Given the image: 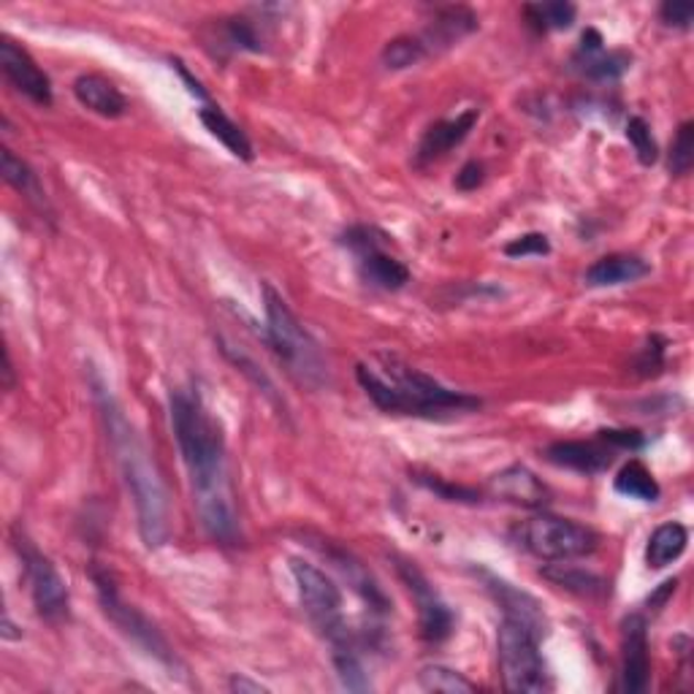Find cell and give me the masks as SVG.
I'll return each mask as SVG.
<instances>
[{
  "mask_svg": "<svg viewBox=\"0 0 694 694\" xmlns=\"http://www.w3.org/2000/svg\"><path fill=\"white\" fill-rule=\"evenodd\" d=\"M388 236L369 225H353L343 233V244L356 255L358 274L377 291H402L410 283V269L386 253Z\"/></svg>",
  "mask_w": 694,
  "mask_h": 694,
  "instance_id": "obj_9",
  "label": "cell"
},
{
  "mask_svg": "<svg viewBox=\"0 0 694 694\" xmlns=\"http://www.w3.org/2000/svg\"><path fill=\"white\" fill-rule=\"evenodd\" d=\"M546 459L550 464L565 466V470L583 472V475H597L613 464V448L602 442L600 437L591 442L583 440H561L546 448Z\"/></svg>",
  "mask_w": 694,
  "mask_h": 694,
  "instance_id": "obj_16",
  "label": "cell"
},
{
  "mask_svg": "<svg viewBox=\"0 0 694 694\" xmlns=\"http://www.w3.org/2000/svg\"><path fill=\"white\" fill-rule=\"evenodd\" d=\"M649 630H645L643 616L632 613L621 627V690L627 694H640L649 690Z\"/></svg>",
  "mask_w": 694,
  "mask_h": 694,
  "instance_id": "obj_13",
  "label": "cell"
},
{
  "mask_svg": "<svg viewBox=\"0 0 694 694\" xmlns=\"http://www.w3.org/2000/svg\"><path fill=\"white\" fill-rule=\"evenodd\" d=\"M90 578H93L95 591H98V602H101V610L106 613V619H109L112 624H115L117 630L130 640V643L139 645V649L153 656V660H158L160 665L177 667V656H174L169 640L160 635L158 627H155L139 608L128 606V602L119 597L112 572L104 570V567L93 565Z\"/></svg>",
  "mask_w": 694,
  "mask_h": 694,
  "instance_id": "obj_6",
  "label": "cell"
},
{
  "mask_svg": "<svg viewBox=\"0 0 694 694\" xmlns=\"http://www.w3.org/2000/svg\"><path fill=\"white\" fill-rule=\"evenodd\" d=\"M518 540L532 556L543 561L580 559V556L595 554L600 546V535L591 526L570 518L548 516V513L526 520L518 532Z\"/></svg>",
  "mask_w": 694,
  "mask_h": 694,
  "instance_id": "obj_7",
  "label": "cell"
},
{
  "mask_svg": "<svg viewBox=\"0 0 694 694\" xmlns=\"http://www.w3.org/2000/svg\"><path fill=\"white\" fill-rule=\"evenodd\" d=\"M3 386H6V391H11V386H14V367H11V356H9V350L3 353Z\"/></svg>",
  "mask_w": 694,
  "mask_h": 694,
  "instance_id": "obj_43",
  "label": "cell"
},
{
  "mask_svg": "<svg viewBox=\"0 0 694 694\" xmlns=\"http://www.w3.org/2000/svg\"><path fill=\"white\" fill-rule=\"evenodd\" d=\"M223 39L231 50L261 52L259 33H255L253 22L244 20V17H231V20L223 22Z\"/></svg>",
  "mask_w": 694,
  "mask_h": 694,
  "instance_id": "obj_33",
  "label": "cell"
},
{
  "mask_svg": "<svg viewBox=\"0 0 694 694\" xmlns=\"http://www.w3.org/2000/svg\"><path fill=\"white\" fill-rule=\"evenodd\" d=\"M93 393L95 402L104 416L106 434H109L112 451H115L117 466L123 472L125 488L136 507V520H139V535L147 548H160L171 535L169 520V494H166L160 472L155 466L153 453L145 445L134 423L125 418L123 407L112 397L109 388L104 386L98 375H93Z\"/></svg>",
  "mask_w": 694,
  "mask_h": 694,
  "instance_id": "obj_2",
  "label": "cell"
},
{
  "mask_svg": "<svg viewBox=\"0 0 694 694\" xmlns=\"http://www.w3.org/2000/svg\"><path fill=\"white\" fill-rule=\"evenodd\" d=\"M0 69H3V76L9 80V85L20 90V93L33 101V104L39 106L52 104L50 76L39 69V63L28 55V50H22L17 41L6 39V35L0 39Z\"/></svg>",
  "mask_w": 694,
  "mask_h": 694,
  "instance_id": "obj_12",
  "label": "cell"
},
{
  "mask_svg": "<svg viewBox=\"0 0 694 694\" xmlns=\"http://www.w3.org/2000/svg\"><path fill=\"white\" fill-rule=\"evenodd\" d=\"M627 139H630V145L643 166H654L660 160V147H656L649 123L643 117H630V123H627Z\"/></svg>",
  "mask_w": 694,
  "mask_h": 694,
  "instance_id": "obj_32",
  "label": "cell"
},
{
  "mask_svg": "<svg viewBox=\"0 0 694 694\" xmlns=\"http://www.w3.org/2000/svg\"><path fill=\"white\" fill-rule=\"evenodd\" d=\"M692 166H694V123L686 119V123H681L673 147H670L667 169L670 174H675V177H684V174L692 171Z\"/></svg>",
  "mask_w": 694,
  "mask_h": 694,
  "instance_id": "obj_31",
  "label": "cell"
},
{
  "mask_svg": "<svg viewBox=\"0 0 694 694\" xmlns=\"http://www.w3.org/2000/svg\"><path fill=\"white\" fill-rule=\"evenodd\" d=\"M580 57V71L583 76L595 82H616L630 71L632 57L627 52H597V55H578Z\"/></svg>",
  "mask_w": 694,
  "mask_h": 694,
  "instance_id": "obj_27",
  "label": "cell"
},
{
  "mask_svg": "<svg viewBox=\"0 0 694 694\" xmlns=\"http://www.w3.org/2000/svg\"><path fill=\"white\" fill-rule=\"evenodd\" d=\"M231 690L236 692H263L261 684H253V681H248L244 675H236V679L231 681Z\"/></svg>",
  "mask_w": 694,
  "mask_h": 694,
  "instance_id": "obj_42",
  "label": "cell"
},
{
  "mask_svg": "<svg viewBox=\"0 0 694 694\" xmlns=\"http://www.w3.org/2000/svg\"><path fill=\"white\" fill-rule=\"evenodd\" d=\"M416 481L421 483V486H427L429 492L440 494L442 500H448V502H466V505H475V502H481V494L477 492H472V488H466V486H456V483L442 481V477L427 475V477H416Z\"/></svg>",
  "mask_w": 694,
  "mask_h": 694,
  "instance_id": "obj_34",
  "label": "cell"
},
{
  "mask_svg": "<svg viewBox=\"0 0 694 694\" xmlns=\"http://www.w3.org/2000/svg\"><path fill=\"white\" fill-rule=\"evenodd\" d=\"M263 309H266V332H263V337H266L269 347L277 353L280 361L288 367V372L298 382L309 388H320L328 380V367L320 353V345L315 343L313 334L302 326V320L296 318L288 302L272 285H263Z\"/></svg>",
  "mask_w": 694,
  "mask_h": 694,
  "instance_id": "obj_4",
  "label": "cell"
},
{
  "mask_svg": "<svg viewBox=\"0 0 694 694\" xmlns=\"http://www.w3.org/2000/svg\"><path fill=\"white\" fill-rule=\"evenodd\" d=\"M397 572L418 606V621H421L423 640L442 643V640L451 638L456 619H453L451 608L442 602V597L437 595L434 586L429 583V578L412 561H399Z\"/></svg>",
  "mask_w": 694,
  "mask_h": 694,
  "instance_id": "obj_11",
  "label": "cell"
},
{
  "mask_svg": "<svg viewBox=\"0 0 694 694\" xmlns=\"http://www.w3.org/2000/svg\"><path fill=\"white\" fill-rule=\"evenodd\" d=\"M488 492H492L496 500L511 502V505L518 507H529V511L546 507L550 500L546 483L524 464H511L505 466V470L496 472L492 481H488Z\"/></svg>",
  "mask_w": 694,
  "mask_h": 694,
  "instance_id": "obj_15",
  "label": "cell"
},
{
  "mask_svg": "<svg viewBox=\"0 0 694 694\" xmlns=\"http://www.w3.org/2000/svg\"><path fill=\"white\" fill-rule=\"evenodd\" d=\"M483 182H486V169H483V164H477V160L464 164L462 171L456 174V188L464 190V193H472V190L481 188Z\"/></svg>",
  "mask_w": 694,
  "mask_h": 694,
  "instance_id": "obj_38",
  "label": "cell"
},
{
  "mask_svg": "<svg viewBox=\"0 0 694 694\" xmlns=\"http://www.w3.org/2000/svg\"><path fill=\"white\" fill-rule=\"evenodd\" d=\"M613 488L616 494L627 496V500H638V502H656L660 500L662 488L656 483V477L651 475V470L638 459L627 462L619 470V475L613 477Z\"/></svg>",
  "mask_w": 694,
  "mask_h": 694,
  "instance_id": "obj_24",
  "label": "cell"
},
{
  "mask_svg": "<svg viewBox=\"0 0 694 694\" xmlns=\"http://www.w3.org/2000/svg\"><path fill=\"white\" fill-rule=\"evenodd\" d=\"M291 576L296 580L298 600H302L304 613L309 616V621H313L332 643L345 640L347 624L343 619V591L334 583V578L326 576L320 567L298 559V556L291 559Z\"/></svg>",
  "mask_w": 694,
  "mask_h": 694,
  "instance_id": "obj_8",
  "label": "cell"
},
{
  "mask_svg": "<svg viewBox=\"0 0 694 694\" xmlns=\"http://www.w3.org/2000/svg\"><path fill=\"white\" fill-rule=\"evenodd\" d=\"M332 561L339 567V570L345 572V578L350 580L353 589H356L358 595H361L364 600L369 602V608L377 610V613H388L391 602H388V597L382 595L380 586L375 583V578L369 576L367 570H364L361 561L353 559L350 554H332Z\"/></svg>",
  "mask_w": 694,
  "mask_h": 694,
  "instance_id": "obj_25",
  "label": "cell"
},
{
  "mask_svg": "<svg viewBox=\"0 0 694 694\" xmlns=\"http://www.w3.org/2000/svg\"><path fill=\"white\" fill-rule=\"evenodd\" d=\"M356 377L367 397L382 412L416 418H445L481 410L472 393L445 388L432 375L421 372L393 353H372L356 367Z\"/></svg>",
  "mask_w": 694,
  "mask_h": 694,
  "instance_id": "obj_3",
  "label": "cell"
},
{
  "mask_svg": "<svg viewBox=\"0 0 694 694\" xmlns=\"http://www.w3.org/2000/svg\"><path fill=\"white\" fill-rule=\"evenodd\" d=\"M686 546H690V529L679 520H667V524L656 526L645 546V565L651 570H662V567L673 565L684 556Z\"/></svg>",
  "mask_w": 694,
  "mask_h": 694,
  "instance_id": "obj_21",
  "label": "cell"
},
{
  "mask_svg": "<svg viewBox=\"0 0 694 694\" xmlns=\"http://www.w3.org/2000/svg\"><path fill=\"white\" fill-rule=\"evenodd\" d=\"M600 434L602 442H608L613 451H640L645 445V437L635 432V429H602Z\"/></svg>",
  "mask_w": 694,
  "mask_h": 694,
  "instance_id": "obj_36",
  "label": "cell"
},
{
  "mask_svg": "<svg viewBox=\"0 0 694 694\" xmlns=\"http://www.w3.org/2000/svg\"><path fill=\"white\" fill-rule=\"evenodd\" d=\"M171 63H174V69H177V71H179V76H182V80H185V82H188V90H190V93H193V95H196V98L207 101V90H203V87H201V82H199V80H196V76H193V74H190V71H188V69H185V65H182V63H179V60H171Z\"/></svg>",
  "mask_w": 694,
  "mask_h": 694,
  "instance_id": "obj_40",
  "label": "cell"
},
{
  "mask_svg": "<svg viewBox=\"0 0 694 694\" xmlns=\"http://www.w3.org/2000/svg\"><path fill=\"white\" fill-rule=\"evenodd\" d=\"M74 95L85 109H90L98 117L117 119L128 112V101H125V95L119 93V87L101 74L76 76Z\"/></svg>",
  "mask_w": 694,
  "mask_h": 694,
  "instance_id": "obj_20",
  "label": "cell"
},
{
  "mask_svg": "<svg viewBox=\"0 0 694 694\" xmlns=\"http://www.w3.org/2000/svg\"><path fill=\"white\" fill-rule=\"evenodd\" d=\"M662 364H665V343L660 337H651L649 345L640 353L638 369H645V375H649L651 369H660Z\"/></svg>",
  "mask_w": 694,
  "mask_h": 694,
  "instance_id": "obj_39",
  "label": "cell"
},
{
  "mask_svg": "<svg viewBox=\"0 0 694 694\" xmlns=\"http://www.w3.org/2000/svg\"><path fill=\"white\" fill-rule=\"evenodd\" d=\"M483 578H486L488 591H492L494 600L500 602V608L505 610L507 619L520 621V624L529 627V630L535 632V635H540V638L546 635L548 621H546V613H543L540 602H537L535 597L526 595V591L516 589V586L507 583V580L492 576V572H483Z\"/></svg>",
  "mask_w": 694,
  "mask_h": 694,
  "instance_id": "obj_18",
  "label": "cell"
},
{
  "mask_svg": "<svg viewBox=\"0 0 694 694\" xmlns=\"http://www.w3.org/2000/svg\"><path fill=\"white\" fill-rule=\"evenodd\" d=\"M418 686L434 694H472L477 690L470 679L445 665H427L418 673Z\"/></svg>",
  "mask_w": 694,
  "mask_h": 694,
  "instance_id": "obj_28",
  "label": "cell"
},
{
  "mask_svg": "<svg viewBox=\"0 0 694 694\" xmlns=\"http://www.w3.org/2000/svg\"><path fill=\"white\" fill-rule=\"evenodd\" d=\"M199 119L203 123V128H207L209 134L220 141V145L229 149L231 155H236V158H242V160H253V145H250L248 134H244V130L239 128V125L233 123L223 109H218V106H212V104L201 106Z\"/></svg>",
  "mask_w": 694,
  "mask_h": 694,
  "instance_id": "obj_23",
  "label": "cell"
},
{
  "mask_svg": "<svg viewBox=\"0 0 694 694\" xmlns=\"http://www.w3.org/2000/svg\"><path fill=\"white\" fill-rule=\"evenodd\" d=\"M660 20L667 28L675 30H690L694 22V6L692 3H665L660 9Z\"/></svg>",
  "mask_w": 694,
  "mask_h": 694,
  "instance_id": "obj_37",
  "label": "cell"
},
{
  "mask_svg": "<svg viewBox=\"0 0 694 694\" xmlns=\"http://www.w3.org/2000/svg\"><path fill=\"white\" fill-rule=\"evenodd\" d=\"M477 30V14L466 6H445V9L434 11V20L418 33L416 39L421 41L427 57L440 55V52L451 50L459 41L466 39Z\"/></svg>",
  "mask_w": 694,
  "mask_h": 694,
  "instance_id": "obj_14",
  "label": "cell"
},
{
  "mask_svg": "<svg viewBox=\"0 0 694 694\" xmlns=\"http://www.w3.org/2000/svg\"><path fill=\"white\" fill-rule=\"evenodd\" d=\"M17 554H20L22 570H25L30 597H33L35 613L50 624L69 619V586L50 556L41 554L25 535H17Z\"/></svg>",
  "mask_w": 694,
  "mask_h": 694,
  "instance_id": "obj_10",
  "label": "cell"
},
{
  "mask_svg": "<svg viewBox=\"0 0 694 694\" xmlns=\"http://www.w3.org/2000/svg\"><path fill=\"white\" fill-rule=\"evenodd\" d=\"M550 242L546 233H524V236L513 239L505 244L507 259H529V255H548Z\"/></svg>",
  "mask_w": 694,
  "mask_h": 694,
  "instance_id": "obj_35",
  "label": "cell"
},
{
  "mask_svg": "<svg viewBox=\"0 0 694 694\" xmlns=\"http://www.w3.org/2000/svg\"><path fill=\"white\" fill-rule=\"evenodd\" d=\"M171 429L188 466L201 526L212 540L231 546L239 540V520L225 466L223 429L203 407L199 393L190 391L171 393Z\"/></svg>",
  "mask_w": 694,
  "mask_h": 694,
  "instance_id": "obj_1",
  "label": "cell"
},
{
  "mask_svg": "<svg viewBox=\"0 0 694 694\" xmlns=\"http://www.w3.org/2000/svg\"><path fill=\"white\" fill-rule=\"evenodd\" d=\"M496 660L502 684L516 694H543L550 690V673L540 654V635L516 619H502L496 632Z\"/></svg>",
  "mask_w": 694,
  "mask_h": 694,
  "instance_id": "obj_5",
  "label": "cell"
},
{
  "mask_svg": "<svg viewBox=\"0 0 694 694\" xmlns=\"http://www.w3.org/2000/svg\"><path fill=\"white\" fill-rule=\"evenodd\" d=\"M543 576H546L554 586H559V589L576 591V595H580V597H600V595H606V580H602L600 576H595V572L576 570V567H565V565H556V567H548V570L543 572Z\"/></svg>",
  "mask_w": 694,
  "mask_h": 694,
  "instance_id": "obj_26",
  "label": "cell"
},
{
  "mask_svg": "<svg viewBox=\"0 0 694 694\" xmlns=\"http://www.w3.org/2000/svg\"><path fill=\"white\" fill-rule=\"evenodd\" d=\"M675 586H679V580H665V583H662L660 589H656V595L649 597V606L654 608V610H660L670 600V597L675 595Z\"/></svg>",
  "mask_w": 694,
  "mask_h": 694,
  "instance_id": "obj_41",
  "label": "cell"
},
{
  "mask_svg": "<svg viewBox=\"0 0 694 694\" xmlns=\"http://www.w3.org/2000/svg\"><path fill=\"white\" fill-rule=\"evenodd\" d=\"M526 20H529V25H535L537 30H567L572 28V22H576L578 17V9L572 3H532L524 9Z\"/></svg>",
  "mask_w": 694,
  "mask_h": 694,
  "instance_id": "obj_29",
  "label": "cell"
},
{
  "mask_svg": "<svg viewBox=\"0 0 694 694\" xmlns=\"http://www.w3.org/2000/svg\"><path fill=\"white\" fill-rule=\"evenodd\" d=\"M380 60L388 71H404L418 65L421 60H427V52H423L421 41H418L416 35H399V39L388 41V44L382 46Z\"/></svg>",
  "mask_w": 694,
  "mask_h": 694,
  "instance_id": "obj_30",
  "label": "cell"
},
{
  "mask_svg": "<svg viewBox=\"0 0 694 694\" xmlns=\"http://www.w3.org/2000/svg\"><path fill=\"white\" fill-rule=\"evenodd\" d=\"M481 119V112L466 109L453 119H437L432 128L423 134L421 145L416 149V164L427 166L432 160L445 158L453 147H459L470 136V130L475 128V123Z\"/></svg>",
  "mask_w": 694,
  "mask_h": 694,
  "instance_id": "obj_17",
  "label": "cell"
},
{
  "mask_svg": "<svg viewBox=\"0 0 694 694\" xmlns=\"http://www.w3.org/2000/svg\"><path fill=\"white\" fill-rule=\"evenodd\" d=\"M0 171H3L6 182H9L17 193L25 196V199L33 203L39 212L52 214L50 201H46V193H44V188H41L39 177H35L33 169H30L25 160L17 158L9 147L0 149Z\"/></svg>",
  "mask_w": 694,
  "mask_h": 694,
  "instance_id": "obj_22",
  "label": "cell"
},
{
  "mask_svg": "<svg viewBox=\"0 0 694 694\" xmlns=\"http://www.w3.org/2000/svg\"><path fill=\"white\" fill-rule=\"evenodd\" d=\"M651 266L640 255L630 253H613L602 255L600 261L591 263L583 274V283L589 288H616V285H630L638 280L649 277Z\"/></svg>",
  "mask_w": 694,
  "mask_h": 694,
  "instance_id": "obj_19",
  "label": "cell"
}]
</instances>
